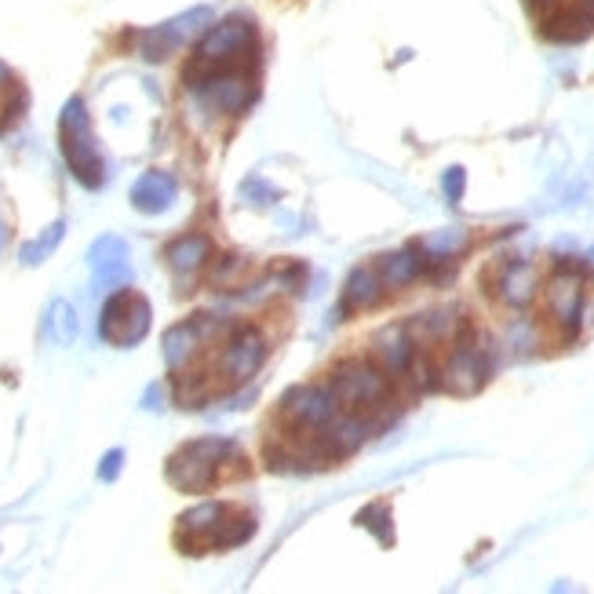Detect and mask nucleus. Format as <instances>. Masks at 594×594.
<instances>
[{"mask_svg": "<svg viewBox=\"0 0 594 594\" xmlns=\"http://www.w3.org/2000/svg\"><path fill=\"white\" fill-rule=\"evenodd\" d=\"M59 139H62V157L70 164L73 179L81 186H88V190H99L106 179V164H103V154H99V146H95L88 106H84V99H77V95L62 106Z\"/></svg>", "mask_w": 594, "mask_h": 594, "instance_id": "nucleus-1", "label": "nucleus"}, {"mask_svg": "<svg viewBox=\"0 0 594 594\" xmlns=\"http://www.w3.org/2000/svg\"><path fill=\"white\" fill-rule=\"evenodd\" d=\"M237 449L234 441L226 438H197L190 445L175 452L168 460V482L183 492H205L212 489L219 474H223V463L234 460Z\"/></svg>", "mask_w": 594, "mask_h": 594, "instance_id": "nucleus-2", "label": "nucleus"}, {"mask_svg": "<svg viewBox=\"0 0 594 594\" xmlns=\"http://www.w3.org/2000/svg\"><path fill=\"white\" fill-rule=\"evenodd\" d=\"M252 52H256V22L234 15V19H223V22H212V26H208L201 44H197L194 66L226 70V66L245 62Z\"/></svg>", "mask_w": 594, "mask_h": 594, "instance_id": "nucleus-3", "label": "nucleus"}, {"mask_svg": "<svg viewBox=\"0 0 594 594\" xmlns=\"http://www.w3.org/2000/svg\"><path fill=\"white\" fill-rule=\"evenodd\" d=\"M186 81L201 95V103H208L216 113H245L256 99V84L252 77L234 66H226V70H205V66H194V70L186 73Z\"/></svg>", "mask_w": 594, "mask_h": 594, "instance_id": "nucleus-4", "label": "nucleus"}, {"mask_svg": "<svg viewBox=\"0 0 594 594\" xmlns=\"http://www.w3.org/2000/svg\"><path fill=\"white\" fill-rule=\"evenodd\" d=\"M150 332V303L143 296H135L128 288H117L103 307V318H99V336L110 343V347H135L139 339Z\"/></svg>", "mask_w": 594, "mask_h": 594, "instance_id": "nucleus-5", "label": "nucleus"}, {"mask_svg": "<svg viewBox=\"0 0 594 594\" xmlns=\"http://www.w3.org/2000/svg\"><path fill=\"white\" fill-rule=\"evenodd\" d=\"M332 394L343 409L358 412V409H372V405H383L390 394L387 376L369 365V361H343L336 372H332Z\"/></svg>", "mask_w": 594, "mask_h": 594, "instance_id": "nucleus-6", "label": "nucleus"}, {"mask_svg": "<svg viewBox=\"0 0 594 594\" xmlns=\"http://www.w3.org/2000/svg\"><path fill=\"white\" fill-rule=\"evenodd\" d=\"M208 26H212V8L201 4V8H190V11H183V15L168 19L164 26L135 33V44H139V55H143L146 62H164L179 44H186L194 33L208 30Z\"/></svg>", "mask_w": 594, "mask_h": 594, "instance_id": "nucleus-7", "label": "nucleus"}, {"mask_svg": "<svg viewBox=\"0 0 594 594\" xmlns=\"http://www.w3.org/2000/svg\"><path fill=\"white\" fill-rule=\"evenodd\" d=\"M339 405L332 387H292L281 401L285 420L296 427L299 434H321L328 423L339 416Z\"/></svg>", "mask_w": 594, "mask_h": 594, "instance_id": "nucleus-8", "label": "nucleus"}, {"mask_svg": "<svg viewBox=\"0 0 594 594\" xmlns=\"http://www.w3.org/2000/svg\"><path fill=\"white\" fill-rule=\"evenodd\" d=\"M263 361H267L263 336L252 332V328H237L234 336H230V343H226L223 358H219V372H223L226 383L241 387V383H248V379L256 376Z\"/></svg>", "mask_w": 594, "mask_h": 594, "instance_id": "nucleus-9", "label": "nucleus"}, {"mask_svg": "<svg viewBox=\"0 0 594 594\" xmlns=\"http://www.w3.org/2000/svg\"><path fill=\"white\" fill-rule=\"evenodd\" d=\"M543 37L558 44H576L594 30V0H558L543 15Z\"/></svg>", "mask_w": 594, "mask_h": 594, "instance_id": "nucleus-10", "label": "nucleus"}, {"mask_svg": "<svg viewBox=\"0 0 594 594\" xmlns=\"http://www.w3.org/2000/svg\"><path fill=\"white\" fill-rule=\"evenodd\" d=\"M547 314H551L565 332H576L580 314H584V281L573 267H558L547 285Z\"/></svg>", "mask_w": 594, "mask_h": 594, "instance_id": "nucleus-11", "label": "nucleus"}, {"mask_svg": "<svg viewBox=\"0 0 594 594\" xmlns=\"http://www.w3.org/2000/svg\"><path fill=\"white\" fill-rule=\"evenodd\" d=\"M485 379H489V361L478 347H456L445 361V369H441V383L452 390V394H478L485 387Z\"/></svg>", "mask_w": 594, "mask_h": 594, "instance_id": "nucleus-12", "label": "nucleus"}, {"mask_svg": "<svg viewBox=\"0 0 594 594\" xmlns=\"http://www.w3.org/2000/svg\"><path fill=\"white\" fill-rule=\"evenodd\" d=\"M234 511V507H226V503H197L190 511L179 518V543L183 547H208L212 551V543H216L219 529H223L226 514Z\"/></svg>", "mask_w": 594, "mask_h": 594, "instance_id": "nucleus-13", "label": "nucleus"}, {"mask_svg": "<svg viewBox=\"0 0 594 594\" xmlns=\"http://www.w3.org/2000/svg\"><path fill=\"white\" fill-rule=\"evenodd\" d=\"M372 358H376L379 365H383V372H390V376L409 372L412 361H416V343H412L409 328L405 325L379 328L376 339H372Z\"/></svg>", "mask_w": 594, "mask_h": 594, "instance_id": "nucleus-14", "label": "nucleus"}, {"mask_svg": "<svg viewBox=\"0 0 594 594\" xmlns=\"http://www.w3.org/2000/svg\"><path fill=\"white\" fill-rule=\"evenodd\" d=\"M175 194H179V183H175L172 175L146 172V175H139L132 186V205L139 208V212H146V216H161V212L172 208Z\"/></svg>", "mask_w": 594, "mask_h": 594, "instance_id": "nucleus-15", "label": "nucleus"}, {"mask_svg": "<svg viewBox=\"0 0 594 594\" xmlns=\"http://www.w3.org/2000/svg\"><path fill=\"white\" fill-rule=\"evenodd\" d=\"M164 259H168V267L175 270V277L186 285V281L212 259V241H208L205 234H186L164 248Z\"/></svg>", "mask_w": 594, "mask_h": 594, "instance_id": "nucleus-16", "label": "nucleus"}, {"mask_svg": "<svg viewBox=\"0 0 594 594\" xmlns=\"http://www.w3.org/2000/svg\"><path fill=\"white\" fill-rule=\"evenodd\" d=\"M318 438H321V445L328 449V456H347V452H354L361 441L369 438V423L361 420L358 412L339 409V416L328 423Z\"/></svg>", "mask_w": 594, "mask_h": 594, "instance_id": "nucleus-17", "label": "nucleus"}, {"mask_svg": "<svg viewBox=\"0 0 594 594\" xmlns=\"http://www.w3.org/2000/svg\"><path fill=\"white\" fill-rule=\"evenodd\" d=\"M379 296H383V277H379V270L358 267L347 277V285H343V299H339L336 314L339 318H347V314L369 310L372 303H379Z\"/></svg>", "mask_w": 594, "mask_h": 594, "instance_id": "nucleus-18", "label": "nucleus"}, {"mask_svg": "<svg viewBox=\"0 0 594 594\" xmlns=\"http://www.w3.org/2000/svg\"><path fill=\"white\" fill-rule=\"evenodd\" d=\"M496 296L507 303V307H529L536 296V267L533 263H507L496 277Z\"/></svg>", "mask_w": 594, "mask_h": 594, "instance_id": "nucleus-19", "label": "nucleus"}, {"mask_svg": "<svg viewBox=\"0 0 594 594\" xmlns=\"http://www.w3.org/2000/svg\"><path fill=\"white\" fill-rule=\"evenodd\" d=\"M456 332H463V318L456 314V310H431V314H416V321L409 325V336L420 339L423 347L449 343V339H456Z\"/></svg>", "mask_w": 594, "mask_h": 594, "instance_id": "nucleus-20", "label": "nucleus"}, {"mask_svg": "<svg viewBox=\"0 0 594 594\" xmlns=\"http://www.w3.org/2000/svg\"><path fill=\"white\" fill-rule=\"evenodd\" d=\"M201 343H205V332H201V321L197 318L168 328L164 332V361H168V369H183L186 361L197 354Z\"/></svg>", "mask_w": 594, "mask_h": 594, "instance_id": "nucleus-21", "label": "nucleus"}, {"mask_svg": "<svg viewBox=\"0 0 594 594\" xmlns=\"http://www.w3.org/2000/svg\"><path fill=\"white\" fill-rule=\"evenodd\" d=\"M420 274H423V259H420L416 248H401V252H394V256L383 259V267H379L383 288H405V285H412Z\"/></svg>", "mask_w": 594, "mask_h": 594, "instance_id": "nucleus-22", "label": "nucleus"}, {"mask_svg": "<svg viewBox=\"0 0 594 594\" xmlns=\"http://www.w3.org/2000/svg\"><path fill=\"white\" fill-rule=\"evenodd\" d=\"M81 325H77V310L66 303V299H55L48 314H44V336L52 339L55 347H70L73 339H77Z\"/></svg>", "mask_w": 594, "mask_h": 594, "instance_id": "nucleus-23", "label": "nucleus"}, {"mask_svg": "<svg viewBox=\"0 0 594 594\" xmlns=\"http://www.w3.org/2000/svg\"><path fill=\"white\" fill-rule=\"evenodd\" d=\"M62 234H66V223H52L48 226V230H44L41 237H37V241H30V245H22L19 248V259H22V267H41L44 259L52 256L55 248L62 245Z\"/></svg>", "mask_w": 594, "mask_h": 594, "instance_id": "nucleus-24", "label": "nucleus"}, {"mask_svg": "<svg viewBox=\"0 0 594 594\" xmlns=\"http://www.w3.org/2000/svg\"><path fill=\"white\" fill-rule=\"evenodd\" d=\"M22 103H26V95L19 92V84H15V73L0 62V132L8 128L11 121H15V113L22 110Z\"/></svg>", "mask_w": 594, "mask_h": 594, "instance_id": "nucleus-25", "label": "nucleus"}, {"mask_svg": "<svg viewBox=\"0 0 594 594\" xmlns=\"http://www.w3.org/2000/svg\"><path fill=\"white\" fill-rule=\"evenodd\" d=\"M423 248H427V256H434V259H452L460 248H467V230H460V226H445V230L427 237Z\"/></svg>", "mask_w": 594, "mask_h": 594, "instance_id": "nucleus-26", "label": "nucleus"}, {"mask_svg": "<svg viewBox=\"0 0 594 594\" xmlns=\"http://www.w3.org/2000/svg\"><path fill=\"white\" fill-rule=\"evenodd\" d=\"M121 259H128V245H124V237H117V234L99 237V241L88 248V263H92V270L110 267V263H121Z\"/></svg>", "mask_w": 594, "mask_h": 594, "instance_id": "nucleus-27", "label": "nucleus"}, {"mask_svg": "<svg viewBox=\"0 0 594 594\" xmlns=\"http://www.w3.org/2000/svg\"><path fill=\"white\" fill-rule=\"evenodd\" d=\"M128 281H132V263H128V259L95 270V292H117V288H124Z\"/></svg>", "mask_w": 594, "mask_h": 594, "instance_id": "nucleus-28", "label": "nucleus"}, {"mask_svg": "<svg viewBox=\"0 0 594 594\" xmlns=\"http://www.w3.org/2000/svg\"><path fill=\"white\" fill-rule=\"evenodd\" d=\"M248 274V263L241 256H226L223 263L216 267V274H212V285H219V288H230V285H237L241 277Z\"/></svg>", "mask_w": 594, "mask_h": 594, "instance_id": "nucleus-29", "label": "nucleus"}, {"mask_svg": "<svg viewBox=\"0 0 594 594\" xmlns=\"http://www.w3.org/2000/svg\"><path fill=\"white\" fill-rule=\"evenodd\" d=\"M358 522L365 525V529H372L383 543H390V511L387 507H369V511H361Z\"/></svg>", "mask_w": 594, "mask_h": 594, "instance_id": "nucleus-30", "label": "nucleus"}, {"mask_svg": "<svg viewBox=\"0 0 594 594\" xmlns=\"http://www.w3.org/2000/svg\"><path fill=\"white\" fill-rule=\"evenodd\" d=\"M241 197H256L252 205H256V208H267L270 201H277V190H270V186L263 183L259 175H252V179H245V183H241Z\"/></svg>", "mask_w": 594, "mask_h": 594, "instance_id": "nucleus-31", "label": "nucleus"}, {"mask_svg": "<svg viewBox=\"0 0 594 594\" xmlns=\"http://www.w3.org/2000/svg\"><path fill=\"white\" fill-rule=\"evenodd\" d=\"M441 186H445V197L456 205V201L463 197V190H467V172H463V168H449L445 179H441Z\"/></svg>", "mask_w": 594, "mask_h": 594, "instance_id": "nucleus-32", "label": "nucleus"}, {"mask_svg": "<svg viewBox=\"0 0 594 594\" xmlns=\"http://www.w3.org/2000/svg\"><path fill=\"white\" fill-rule=\"evenodd\" d=\"M124 467V452L121 449H110L99 463V482H117V474Z\"/></svg>", "mask_w": 594, "mask_h": 594, "instance_id": "nucleus-33", "label": "nucleus"}, {"mask_svg": "<svg viewBox=\"0 0 594 594\" xmlns=\"http://www.w3.org/2000/svg\"><path fill=\"white\" fill-rule=\"evenodd\" d=\"M511 343L518 350H533L536 347V328L525 325V321H518V325H511Z\"/></svg>", "mask_w": 594, "mask_h": 594, "instance_id": "nucleus-34", "label": "nucleus"}, {"mask_svg": "<svg viewBox=\"0 0 594 594\" xmlns=\"http://www.w3.org/2000/svg\"><path fill=\"white\" fill-rule=\"evenodd\" d=\"M143 409H161V387H157V383H150V387H146V394H143Z\"/></svg>", "mask_w": 594, "mask_h": 594, "instance_id": "nucleus-35", "label": "nucleus"}, {"mask_svg": "<svg viewBox=\"0 0 594 594\" xmlns=\"http://www.w3.org/2000/svg\"><path fill=\"white\" fill-rule=\"evenodd\" d=\"M4 245H8V230H4V223H0V252H4Z\"/></svg>", "mask_w": 594, "mask_h": 594, "instance_id": "nucleus-36", "label": "nucleus"}, {"mask_svg": "<svg viewBox=\"0 0 594 594\" xmlns=\"http://www.w3.org/2000/svg\"><path fill=\"white\" fill-rule=\"evenodd\" d=\"M533 4H543V8H554V4H558V0H533Z\"/></svg>", "mask_w": 594, "mask_h": 594, "instance_id": "nucleus-37", "label": "nucleus"}, {"mask_svg": "<svg viewBox=\"0 0 594 594\" xmlns=\"http://www.w3.org/2000/svg\"><path fill=\"white\" fill-rule=\"evenodd\" d=\"M591 263H594V248H591Z\"/></svg>", "mask_w": 594, "mask_h": 594, "instance_id": "nucleus-38", "label": "nucleus"}]
</instances>
